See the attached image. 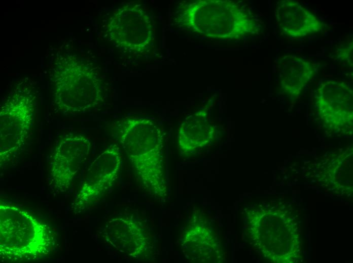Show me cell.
I'll list each match as a JSON object with an SVG mask.
<instances>
[{"label": "cell", "instance_id": "7", "mask_svg": "<svg viewBox=\"0 0 353 263\" xmlns=\"http://www.w3.org/2000/svg\"><path fill=\"white\" fill-rule=\"evenodd\" d=\"M122 156L120 147L110 145L91 163L72 204L75 214L85 212L112 188L119 176Z\"/></svg>", "mask_w": 353, "mask_h": 263}, {"label": "cell", "instance_id": "1", "mask_svg": "<svg viewBox=\"0 0 353 263\" xmlns=\"http://www.w3.org/2000/svg\"><path fill=\"white\" fill-rule=\"evenodd\" d=\"M56 238L47 223L18 206H0V256L3 261H37L53 250Z\"/></svg>", "mask_w": 353, "mask_h": 263}, {"label": "cell", "instance_id": "11", "mask_svg": "<svg viewBox=\"0 0 353 263\" xmlns=\"http://www.w3.org/2000/svg\"><path fill=\"white\" fill-rule=\"evenodd\" d=\"M279 67L281 87L287 95L292 97L299 96L316 73L313 63L296 55L283 56Z\"/></svg>", "mask_w": 353, "mask_h": 263}, {"label": "cell", "instance_id": "10", "mask_svg": "<svg viewBox=\"0 0 353 263\" xmlns=\"http://www.w3.org/2000/svg\"><path fill=\"white\" fill-rule=\"evenodd\" d=\"M276 16L281 33L292 38L300 39L319 33L323 22L311 11L295 1L277 3Z\"/></svg>", "mask_w": 353, "mask_h": 263}, {"label": "cell", "instance_id": "9", "mask_svg": "<svg viewBox=\"0 0 353 263\" xmlns=\"http://www.w3.org/2000/svg\"><path fill=\"white\" fill-rule=\"evenodd\" d=\"M314 108L320 117L330 127L347 126L352 119V91L343 82H323L315 91Z\"/></svg>", "mask_w": 353, "mask_h": 263}, {"label": "cell", "instance_id": "4", "mask_svg": "<svg viewBox=\"0 0 353 263\" xmlns=\"http://www.w3.org/2000/svg\"><path fill=\"white\" fill-rule=\"evenodd\" d=\"M66 65L56 67L50 79L54 104L59 112L65 115L85 112L94 107L101 98V90L97 80L91 75Z\"/></svg>", "mask_w": 353, "mask_h": 263}, {"label": "cell", "instance_id": "6", "mask_svg": "<svg viewBox=\"0 0 353 263\" xmlns=\"http://www.w3.org/2000/svg\"><path fill=\"white\" fill-rule=\"evenodd\" d=\"M91 144L84 136L68 133L58 139L50 159L48 186L56 195L66 192L88 157Z\"/></svg>", "mask_w": 353, "mask_h": 263}, {"label": "cell", "instance_id": "8", "mask_svg": "<svg viewBox=\"0 0 353 263\" xmlns=\"http://www.w3.org/2000/svg\"><path fill=\"white\" fill-rule=\"evenodd\" d=\"M105 243L132 258L147 256L151 248V238L144 225L132 216H119L110 220L103 227Z\"/></svg>", "mask_w": 353, "mask_h": 263}, {"label": "cell", "instance_id": "5", "mask_svg": "<svg viewBox=\"0 0 353 263\" xmlns=\"http://www.w3.org/2000/svg\"><path fill=\"white\" fill-rule=\"evenodd\" d=\"M196 6L197 31L204 35L218 38L241 39L257 34L259 25L244 5L224 2L217 14L213 1H203Z\"/></svg>", "mask_w": 353, "mask_h": 263}, {"label": "cell", "instance_id": "3", "mask_svg": "<svg viewBox=\"0 0 353 263\" xmlns=\"http://www.w3.org/2000/svg\"><path fill=\"white\" fill-rule=\"evenodd\" d=\"M116 137L143 185L150 192H159L162 138L157 124L145 118H128L117 124Z\"/></svg>", "mask_w": 353, "mask_h": 263}, {"label": "cell", "instance_id": "2", "mask_svg": "<svg viewBox=\"0 0 353 263\" xmlns=\"http://www.w3.org/2000/svg\"><path fill=\"white\" fill-rule=\"evenodd\" d=\"M25 79L16 82L1 107V168L13 165L33 135L37 107V92Z\"/></svg>", "mask_w": 353, "mask_h": 263}]
</instances>
